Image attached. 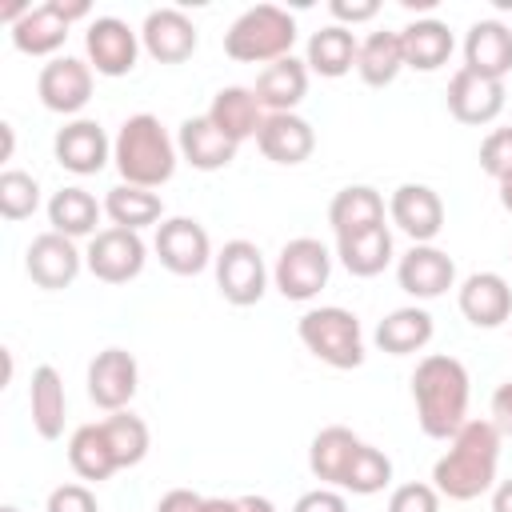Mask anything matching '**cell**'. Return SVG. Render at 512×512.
Instances as JSON below:
<instances>
[{
    "mask_svg": "<svg viewBox=\"0 0 512 512\" xmlns=\"http://www.w3.org/2000/svg\"><path fill=\"white\" fill-rule=\"evenodd\" d=\"M500 444L504 436L492 428V420H464V428L448 440V452L432 464V488L460 504L492 492L500 468Z\"/></svg>",
    "mask_w": 512,
    "mask_h": 512,
    "instance_id": "obj_1",
    "label": "cell"
},
{
    "mask_svg": "<svg viewBox=\"0 0 512 512\" xmlns=\"http://www.w3.org/2000/svg\"><path fill=\"white\" fill-rule=\"evenodd\" d=\"M416 424L432 440H452L468 420V368L456 356L432 352L412 372Z\"/></svg>",
    "mask_w": 512,
    "mask_h": 512,
    "instance_id": "obj_2",
    "label": "cell"
},
{
    "mask_svg": "<svg viewBox=\"0 0 512 512\" xmlns=\"http://www.w3.org/2000/svg\"><path fill=\"white\" fill-rule=\"evenodd\" d=\"M176 160H180V148L152 112L128 116L112 140V164L120 172V184L160 188L172 180Z\"/></svg>",
    "mask_w": 512,
    "mask_h": 512,
    "instance_id": "obj_3",
    "label": "cell"
},
{
    "mask_svg": "<svg viewBox=\"0 0 512 512\" xmlns=\"http://www.w3.org/2000/svg\"><path fill=\"white\" fill-rule=\"evenodd\" d=\"M296 44V20L276 8V4H256L248 12H240L232 20V28L224 32V52L236 64H276L284 56H292Z\"/></svg>",
    "mask_w": 512,
    "mask_h": 512,
    "instance_id": "obj_4",
    "label": "cell"
},
{
    "mask_svg": "<svg viewBox=\"0 0 512 512\" xmlns=\"http://www.w3.org/2000/svg\"><path fill=\"white\" fill-rule=\"evenodd\" d=\"M296 336L328 368L348 372V368H360L364 364V332H360L356 312H348V308H336V304L308 308L296 320Z\"/></svg>",
    "mask_w": 512,
    "mask_h": 512,
    "instance_id": "obj_5",
    "label": "cell"
},
{
    "mask_svg": "<svg viewBox=\"0 0 512 512\" xmlns=\"http://www.w3.org/2000/svg\"><path fill=\"white\" fill-rule=\"evenodd\" d=\"M332 276V252L312 240V236H296L280 248L276 256V268H272V284L284 300H312L320 296V288L328 284Z\"/></svg>",
    "mask_w": 512,
    "mask_h": 512,
    "instance_id": "obj_6",
    "label": "cell"
},
{
    "mask_svg": "<svg viewBox=\"0 0 512 512\" xmlns=\"http://www.w3.org/2000/svg\"><path fill=\"white\" fill-rule=\"evenodd\" d=\"M212 264H216V288L228 304L248 308L260 304V296L268 292V268L252 240H228Z\"/></svg>",
    "mask_w": 512,
    "mask_h": 512,
    "instance_id": "obj_7",
    "label": "cell"
},
{
    "mask_svg": "<svg viewBox=\"0 0 512 512\" xmlns=\"http://www.w3.org/2000/svg\"><path fill=\"white\" fill-rule=\"evenodd\" d=\"M144 260H148V248H144L140 232H128V228H100L88 240V252H84L88 272L104 284L136 280L144 272Z\"/></svg>",
    "mask_w": 512,
    "mask_h": 512,
    "instance_id": "obj_8",
    "label": "cell"
},
{
    "mask_svg": "<svg viewBox=\"0 0 512 512\" xmlns=\"http://www.w3.org/2000/svg\"><path fill=\"white\" fill-rule=\"evenodd\" d=\"M152 248H156L160 264H164L172 276H196V272H204V268L216 260L204 224L192 220V216L160 220V224H156V244H152Z\"/></svg>",
    "mask_w": 512,
    "mask_h": 512,
    "instance_id": "obj_9",
    "label": "cell"
},
{
    "mask_svg": "<svg viewBox=\"0 0 512 512\" xmlns=\"http://www.w3.org/2000/svg\"><path fill=\"white\" fill-rule=\"evenodd\" d=\"M84 48H88V64L100 76H128L136 68L140 56V32H132L120 16H96L84 32Z\"/></svg>",
    "mask_w": 512,
    "mask_h": 512,
    "instance_id": "obj_10",
    "label": "cell"
},
{
    "mask_svg": "<svg viewBox=\"0 0 512 512\" xmlns=\"http://www.w3.org/2000/svg\"><path fill=\"white\" fill-rule=\"evenodd\" d=\"M36 96L48 112L60 116H76L88 100H92V64L76 60V56H56L40 68L36 76Z\"/></svg>",
    "mask_w": 512,
    "mask_h": 512,
    "instance_id": "obj_11",
    "label": "cell"
},
{
    "mask_svg": "<svg viewBox=\"0 0 512 512\" xmlns=\"http://www.w3.org/2000/svg\"><path fill=\"white\" fill-rule=\"evenodd\" d=\"M140 388V368L136 356L124 348H104L88 364V396L104 412H124Z\"/></svg>",
    "mask_w": 512,
    "mask_h": 512,
    "instance_id": "obj_12",
    "label": "cell"
},
{
    "mask_svg": "<svg viewBox=\"0 0 512 512\" xmlns=\"http://www.w3.org/2000/svg\"><path fill=\"white\" fill-rule=\"evenodd\" d=\"M24 268L32 276L36 288H48V292H60L68 288L80 268H84V252L76 248V240L60 236V232H40L28 252H24Z\"/></svg>",
    "mask_w": 512,
    "mask_h": 512,
    "instance_id": "obj_13",
    "label": "cell"
},
{
    "mask_svg": "<svg viewBox=\"0 0 512 512\" xmlns=\"http://www.w3.org/2000/svg\"><path fill=\"white\" fill-rule=\"evenodd\" d=\"M388 216L412 244H432L444 228V200L428 184H400L388 200Z\"/></svg>",
    "mask_w": 512,
    "mask_h": 512,
    "instance_id": "obj_14",
    "label": "cell"
},
{
    "mask_svg": "<svg viewBox=\"0 0 512 512\" xmlns=\"http://www.w3.org/2000/svg\"><path fill=\"white\" fill-rule=\"evenodd\" d=\"M396 284L412 300H436L456 284V264L436 244H412L396 264Z\"/></svg>",
    "mask_w": 512,
    "mask_h": 512,
    "instance_id": "obj_15",
    "label": "cell"
},
{
    "mask_svg": "<svg viewBox=\"0 0 512 512\" xmlns=\"http://www.w3.org/2000/svg\"><path fill=\"white\" fill-rule=\"evenodd\" d=\"M52 152H56V164L68 168L72 176H96L108 160H112V140L104 136V128L96 120H68L56 140H52Z\"/></svg>",
    "mask_w": 512,
    "mask_h": 512,
    "instance_id": "obj_16",
    "label": "cell"
},
{
    "mask_svg": "<svg viewBox=\"0 0 512 512\" xmlns=\"http://www.w3.org/2000/svg\"><path fill=\"white\" fill-rule=\"evenodd\" d=\"M456 304L472 328H500L512 320V288L500 272H472L460 284Z\"/></svg>",
    "mask_w": 512,
    "mask_h": 512,
    "instance_id": "obj_17",
    "label": "cell"
},
{
    "mask_svg": "<svg viewBox=\"0 0 512 512\" xmlns=\"http://www.w3.org/2000/svg\"><path fill=\"white\" fill-rule=\"evenodd\" d=\"M140 44L160 64H184L196 52V24L180 8H152L144 16Z\"/></svg>",
    "mask_w": 512,
    "mask_h": 512,
    "instance_id": "obj_18",
    "label": "cell"
},
{
    "mask_svg": "<svg viewBox=\"0 0 512 512\" xmlns=\"http://www.w3.org/2000/svg\"><path fill=\"white\" fill-rule=\"evenodd\" d=\"M448 112L460 124H492L504 112V80H488L460 68L448 80Z\"/></svg>",
    "mask_w": 512,
    "mask_h": 512,
    "instance_id": "obj_19",
    "label": "cell"
},
{
    "mask_svg": "<svg viewBox=\"0 0 512 512\" xmlns=\"http://www.w3.org/2000/svg\"><path fill=\"white\" fill-rule=\"evenodd\" d=\"M256 144H260V152H264L272 164L292 168V164H304V160L312 156L316 132H312V124H308L304 116H296V112H268L264 124H260Z\"/></svg>",
    "mask_w": 512,
    "mask_h": 512,
    "instance_id": "obj_20",
    "label": "cell"
},
{
    "mask_svg": "<svg viewBox=\"0 0 512 512\" xmlns=\"http://www.w3.org/2000/svg\"><path fill=\"white\" fill-rule=\"evenodd\" d=\"M464 68L488 80H504L512 72V28L500 20H476L464 36Z\"/></svg>",
    "mask_w": 512,
    "mask_h": 512,
    "instance_id": "obj_21",
    "label": "cell"
},
{
    "mask_svg": "<svg viewBox=\"0 0 512 512\" xmlns=\"http://www.w3.org/2000/svg\"><path fill=\"white\" fill-rule=\"evenodd\" d=\"M236 148L244 144V140H256L260 136V124H264V108H260V100H256V92L252 88H240V84H228V88H220L216 96H212V104H208V112H204Z\"/></svg>",
    "mask_w": 512,
    "mask_h": 512,
    "instance_id": "obj_22",
    "label": "cell"
},
{
    "mask_svg": "<svg viewBox=\"0 0 512 512\" xmlns=\"http://www.w3.org/2000/svg\"><path fill=\"white\" fill-rule=\"evenodd\" d=\"M176 148H180V160L192 164L196 172H220L236 160V144L208 116H188L176 132Z\"/></svg>",
    "mask_w": 512,
    "mask_h": 512,
    "instance_id": "obj_23",
    "label": "cell"
},
{
    "mask_svg": "<svg viewBox=\"0 0 512 512\" xmlns=\"http://www.w3.org/2000/svg\"><path fill=\"white\" fill-rule=\"evenodd\" d=\"M328 224L340 236H360V232H372L384 224V196L372 188V184H348L332 196L328 204Z\"/></svg>",
    "mask_w": 512,
    "mask_h": 512,
    "instance_id": "obj_24",
    "label": "cell"
},
{
    "mask_svg": "<svg viewBox=\"0 0 512 512\" xmlns=\"http://www.w3.org/2000/svg\"><path fill=\"white\" fill-rule=\"evenodd\" d=\"M256 100L264 112H292L304 96H308V64L296 60V56H284L276 64H268L256 84H252Z\"/></svg>",
    "mask_w": 512,
    "mask_h": 512,
    "instance_id": "obj_25",
    "label": "cell"
},
{
    "mask_svg": "<svg viewBox=\"0 0 512 512\" xmlns=\"http://www.w3.org/2000/svg\"><path fill=\"white\" fill-rule=\"evenodd\" d=\"M436 324H432V312L420 308V304H408V308H392L380 324H376V348L388 352V356H412L420 348H428Z\"/></svg>",
    "mask_w": 512,
    "mask_h": 512,
    "instance_id": "obj_26",
    "label": "cell"
},
{
    "mask_svg": "<svg viewBox=\"0 0 512 512\" xmlns=\"http://www.w3.org/2000/svg\"><path fill=\"white\" fill-rule=\"evenodd\" d=\"M68 28H72V24H68V16L60 12V4L48 0V4H40V8H28V16H24L20 24H12V44H16V52H24V56H52V52L64 48Z\"/></svg>",
    "mask_w": 512,
    "mask_h": 512,
    "instance_id": "obj_27",
    "label": "cell"
},
{
    "mask_svg": "<svg viewBox=\"0 0 512 512\" xmlns=\"http://www.w3.org/2000/svg\"><path fill=\"white\" fill-rule=\"evenodd\" d=\"M400 48H404V68H416V72H436L448 64L456 40L448 32L444 20H412L400 28Z\"/></svg>",
    "mask_w": 512,
    "mask_h": 512,
    "instance_id": "obj_28",
    "label": "cell"
},
{
    "mask_svg": "<svg viewBox=\"0 0 512 512\" xmlns=\"http://www.w3.org/2000/svg\"><path fill=\"white\" fill-rule=\"evenodd\" d=\"M360 444H364V440H360L352 428H344V424L320 428V432L312 436V448H308V468H312V476H316L320 484H328V488H340V480H344V472H348V464H352V456H356Z\"/></svg>",
    "mask_w": 512,
    "mask_h": 512,
    "instance_id": "obj_29",
    "label": "cell"
},
{
    "mask_svg": "<svg viewBox=\"0 0 512 512\" xmlns=\"http://www.w3.org/2000/svg\"><path fill=\"white\" fill-rule=\"evenodd\" d=\"M28 408H32V428H36L44 440H60V436H64V408H68V396H64V380H60V372H56L52 364L32 368Z\"/></svg>",
    "mask_w": 512,
    "mask_h": 512,
    "instance_id": "obj_30",
    "label": "cell"
},
{
    "mask_svg": "<svg viewBox=\"0 0 512 512\" xmlns=\"http://www.w3.org/2000/svg\"><path fill=\"white\" fill-rule=\"evenodd\" d=\"M356 52H360V44H356L352 28L328 24V28L312 32L304 64H308V72H316L324 80H340V76H348L356 68Z\"/></svg>",
    "mask_w": 512,
    "mask_h": 512,
    "instance_id": "obj_31",
    "label": "cell"
},
{
    "mask_svg": "<svg viewBox=\"0 0 512 512\" xmlns=\"http://www.w3.org/2000/svg\"><path fill=\"white\" fill-rule=\"evenodd\" d=\"M100 212H104V204H96V196L84 192V188H76V184L52 192V200H48V224H52V232H60L68 240L96 236Z\"/></svg>",
    "mask_w": 512,
    "mask_h": 512,
    "instance_id": "obj_32",
    "label": "cell"
},
{
    "mask_svg": "<svg viewBox=\"0 0 512 512\" xmlns=\"http://www.w3.org/2000/svg\"><path fill=\"white\" fill-rule=\"evenodd\" d=\"M396 256V244H392V232L388 224L372 228V232H360V236H340L336 240V260L352 272V276H380Z\"/></svg>",
    "mask_w": 512,
    "mask_h": 512,
    "instance_id": "obj_33",
    "label": "cell"
},
{
    "mask_svg": "<svg viewBox=\"0 0 512 512\" xmlns=\"http://www.w3.org/2000/svg\"><path fill=\"white\" fill-rule=\"evenodd\" d=\"M68 464L88 484H100V480H108L120 468L116 456H112V444L104 436V424H80L68 436Z\"/></svg>",
    "mask_w": 512,
    "mask_h": 512,
    "instance_id": "obj_34",
    "label": "cell"
},
{
    "mask_svg": "<svg viewBox=\"0 0 512 512\" xmlns=\"http://www.w3.org/2000/svg\"><path fill=\"white\" fill-rule=\"evenodd\" d=\"M104 216L112 220V228H128L140 232L148 224H160L164 216V200L152 188H136V184H116L104 196Z\"/></svg>",
    "mask_w": 512,
    "mask_h": 512,
    "instance_id": "obj_35",
    "label": "cell"
},
{
    "mask_svg": "<svg viewBox=\"0 0 512 512\" xmlns=\"http://www.w3.org/2000/svg\"><path fill=\"white\" fill-rule=\"evenodd\" d=\"M404 68V48H400V32H372L368 40H360L356 52V72L368 88H388Z\"/></svg>",
    "mask_w": 512,
    "mask_h": 512,
    "instance_id": "obj_36",
    "label": "cell"
},
{
    "mask_svg": "<svg viewBox=\"0 0 512 512\" xmlns=\"http://www.w3.org/2000/svg\"><path fill=\"white\" fill-rule=\"evenodd\" d=\"M100 424H104V436H108L112 456H116L120 468H136V464L148 456L152 436H148V424H144L140 416H132V412L124 408V412H108Z\"/></svg>",
    "mask_w": 512,
    "mask_h": 512,
    "instance_id": "obj_37",
    "label": "cell"
},
{
    "mask_svg": "<svg viewBox=\"0 0 512 512\" xmlns=\"http://www.w3.org/2000/svg\"><path fill=\"white\" fill-rule=\"evenodd\" d=\"M388 484H392V460L376 444H360L352 464H348V472H344V480H340V488L352 492V496H376Z\"/></svg>",
    "mask_w": 512,
    "mask_h": 512,
    "instance_id": "obj_38",
    "label": "cell"
},
{
    "mask_svg": "<svg viewBox=\"0 0 512 512\" xmlns=\"http://www.w3.org/2000/svg\"><path fill=\"white\" fill-rule=\"evenodd\" d=\"M40 208V184L36 176L20 172V168H4L0 172V216L4 220H28Z\"/></svg>",
    "mask_w": 512,
    "mask_h": 512,
    "instance_id": "obj_39",
    "label": "cell"
},
{
    "mask_svg": "<svg viewBox=\"0 0 512 512\" xmlns=\"http://www.w3.org/2000/svg\"><path fill=\"white\" fill-rule=\"evenodd\" d=\"M480 168L492 180H504L512 172V128H492L480 144Z\"/></svg>",
    "mask_w": 512,
    "mask_h": 512,
    "instance_id": "obj_40",
    "label": "cell"
},
{
    "mask_svg": "<svg viewBox=\"0 0 512 512\" xmlns=\"http://www.w3.org/2000/svg\"><path fill=\"white\" fill-rule=\"evenodd\" d=\"M388 512H440V492L432 484H420V480L400 484L388 496Z\"/></svg>",
    "mask_w": 512,
    "mask_h": 512,
    "instance_id": "obj_41",
    "label": "cell"
},
{
    "mask_svg": "<svg viewBox=\"0 0 512 512\" xmlns=\"http://www.w3.org/2000/svg\"><path fill=\"white\" fill-rule=\"evenodd\" d=\"M44 512H100V508H96V496L88 484H60L48 492Z\"/></svg>",
    "mask_w": 512,
    "mask_h": 512,
    "instance_id": "obj_42",
    "label": "cell"
},
{
    "mask_svg": "<svg viewBox=\"0 0 512 512\" xmlns=\"http://www.w3.org/2000/svg\"><path fill=\"white\" fill-rule=\"evenodd\" d=\"M292 512H348V500H344V492H336V488L320 484V488L304 492V496L296 500V508H292Z\"/></svg>",
    "mask_w": 512,
    "mask_h": 512,
    "instance_id": "obj_43",
    "label": "cell"
},
{
    "mask_svg": "<svg viewBox=\"0 0 512 512\" xmlns=\"http://www.w3.org/2000/svg\"><path fill=\"white\" fill-rule=\"evenodd\" d=\"M328 12L336 16L340 28H348V24H364V20H372V16L380 12V0H332Z\"/></svg>",
    "mask_w": 512,
    "mask_h": 512,
    "instance_id": "obj_44",
    "label": "cell"
},
{
    "mask_svg": "<svg viewBox=\"0 0 512 512\" xmlns=\"http://www.w3.org/2000/svg\"><path fill=\"white\" fill-rule=\"evenodd\" d=\"M488 420H492V428H496L504 440H512V380H504V384L492 392Z\"/></svg>",
    "mask_w": 512,
    "mask_h": 512,
    "instance_id": "obj_45",
    "label": "cell"
},
{
    "mask_svg": "<svg viewBox=\"0 0 512 512\" xmlns=\"http://www.w3.org/2000/svg\"><path fill=\"white\" fill-rule=\"evenodd\" d=\"M200 508H204V496L192 488H172L156 500V512H200Z\"/></svg>",
    "mask_w": 512,
    "mask_h": 512,
    "instance_id": "obj_46",
    "label": "cell"
},
{
    "mask_svg": "<svg viewBox=\"0 0 512 512\" xmlns=\"http://www.w3.org/2000/svg\"><path fill=\"white\" fill-rule=\"evenodd\" d=\"M492 512H512V480H500L492 488Z\"/></svg>",
    "mask_w": 512,
    "mask_h": 512,
    "instance_id": "obj_47",
    "label": "cell"
},
{
    "mask_svg": "<svg viewBox=\"0 0 512 512\" xmlns=\"http://www.w3.org/2000/svg\"><path fill=\"white\" fill-rule=\"evenodd\" d=\"M240 512H276V504L268 496H236Z\"/></svg>",
    "mask_w": 512,
    "mask_h": 512,
    "instance_id": "obj_48",
    "label": "cell"
},
{
    "mask_svg": "<svg viewBox=\"0 0 512 512\" xmlns=\"http://www.w3.org/2000/svg\"><path fill=\"white\" fill-rule=\"evenodd\" d=\"M200 512H240L236 500H224V496H204V508Z\"/></svg>",
    "mask_w": 512,
    "mask_h": 512,
    "instance_id": "obj_49",
    "label": "cell"
},
{
    "mask_svg": "<svg viewBox=\"0 0 512 512\" xmlns=\"http://www.w3.org/2000/svg\"><path fill=\"white\" fill-rule=\"evenodd\" d=\"M496 188H500V208L512 212V172H508L504 180H496Z\"/></svg>",
    "mask_w": 512,
    "mask_h": 512,
    "instance_id": "obj_50",
    "label": "cell"
},
{
    "mask_svg": "<svg viewBox=\"0 0 512 512\" xmlns=\"http://www.w3.org/2000/svg\"><path fill=\"white\" fill-rule=\"evenodd\" d=\"M0 512H20V508H16V504H4V508H0Z\"/></svg>",
    "mask_w": 512,
    "mask_h": 512,
    "instance_id": "obj_51",
    "label": "cell"
}]
</instances>
